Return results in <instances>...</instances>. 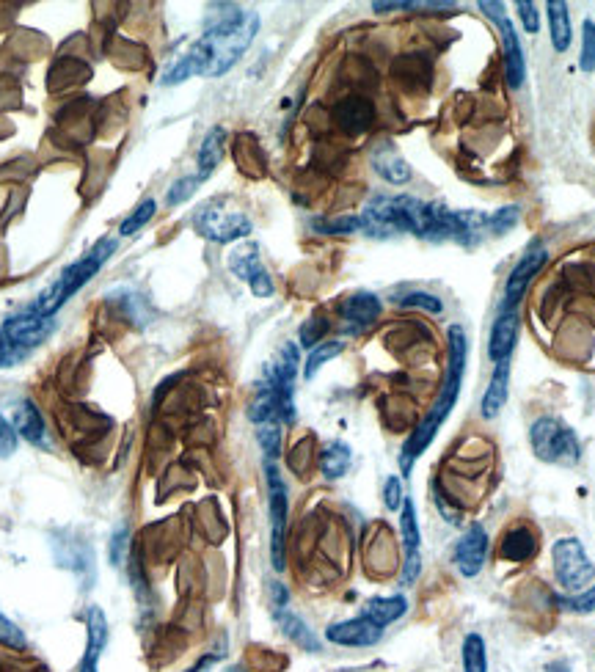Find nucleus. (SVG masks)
<instances>
[{"instance_id":"obj_35","label":"nucleus","mask_w":595,"mask_h":672,"mask_svg":"<svg viewBox=\"0 0 595 672\" xmlns=\"http://www.w3.org/2000/svg\"><path fill=\"white\" fill-rule=\"evenodd\" d=\"M326 331H328V323L320 317V314L309 317V320L301 325V345H304V348H317V345L323 342Z\"/></svg>"},{"instance_id":"obj_13","label":"nucleus","mask_w":595,"mask_h":672,"mask_svg":"<svg viewBox=\"0 0 595 672\" xmlns=\"http://www.w3.org/2000/svg\"><path fill=\"white\" fill-rule=\"evenodd\" d=\"M485 560H488V532L480 524H472L455 546V568L461 571V576L472 579L483 571Z\"/></svg>"},{"instance_id":"obj_5","label":"nucleus","mask_w":595,"mask_h":672,"mask_svg":"<svg viewBox=\"0 0 595 672\" xmlns=\"http://www.w3.org/2000/svg\"><path fill=\"white\" fill-rule=\"evenodd\" d=\"M193 229L210 243H235V240L251 235L254 226L248 221V215L226 210L221 199H213V202H204L193 213Z\"/></svg>"},{"instance_id":"obj_2","label":"nucleus","mask_w":595,"mask_h":672,"mask_svg":"<svg viewBox=\"0 0 595 672\" xmlns=\"http://www.w3.org/2000/svg\"><path fill=\"white\" fill-rule=\"evenodd\" d=\"M447 336H450V367H447V375H444V386H441L430 414L422 419V425L416 427L411 438L405 441L403 452H400V469H403V474H411L416 458L430 447L438 427L447 422V416L452 414V408L458 403L463 370H466V356H469V342H466V331H463L461 325H452Z\"/></svg>"},{"instance_id":"obj_15","label":"nucleus","mask_w":595,"mask_h":672,"mask_svg":"<svg viewBox=\"0 0 595 672\" xmlns=\"http://www.w3.org/2000/svg\"><path fill=\"white\" fill-rule=\"evenodd\" d=\"M518 323H521V314H518V306H505L496 314L494 328H491V342H488V356L491 361H505L513 356V348H516L518 339Z\"/></svg>"},{"instance_id":"obj_28","label":"nucleus","mask_w":595,"mask_h":672,"mask_svg":"<svg viewBox=\"0 0 595 672\" xmlns=\"http://www.w3.org/2000/svg\"><path fill=\"white\" fill-rule=\"evenodd\" d=\"M342 350H345V342H342V339H334V342H320L317 348H312V353H309V359H306V364H304L306 381H312L317 372L323 370V364H328L331 359H337Z\"/></svg>"},{"instance_id":"obj_24","label":"nucleus","mask_w":595,"mask_h":672,"mask_svg":"<svg viewBox=\"0 0 595 672\" xmlns=\"http://www.w3.org/2000/svg\"><path fill=\"white\" fill-rule=\"evenodd\" d=\"M408 612V601H405L403 595H386V598H372L364 606V615L370 617L372 623H378V626H389L394 620H400V617Z\"/></svg>"},{"instance_id":"obj_34","label":"nucleus","mask_w":595,"mask_h":672,"mask_svg":"<svg viewBox=\"0 0 595 672\" xmlns=\"http://www.w3.org/2000/svg\"><path fill=\"white\" fill-rule=\"evenodd\" d=\"M202 177L199 174H191V177H182V180H177L174 185L169 188V196H166V202H169V207H177V204L188 202L193 193H196V188L202 185Z\"/></svg>"},{"instance_id":"obj_43","label":"nucleus","mask_w":595,"mask_h":672,"mask_svg":"<svg viewBox=\"0 0 595 672\" xmlns=\"http://www.w3.org/2000/svg\"><path fill=\"white\" fill-rule=\"evenodd\" d=\"M518 14H521V20H524L527 34H538L540 17H538V9H535V3H529V0H518Z\"/></svg>"},{"instance_id":"obj_8","label":"nucleus","mask_w":595,"mask_h":672,"mask_svg":"<svg viewBox=\"0 0 595 672\" xmlns=\"http://www.w3.org/2000/svg\"><path fill=\"white\" fill-rule=\"evenodd\" d=\"M268 477V507H270V560L276 571H284V538H287V485L281 480L273 460H265Z\"/></svg>"},{"instance_id":"obj_47","label":"nucleus","mask_w":595,"mask_h":672,"mask_svg":"<svg viewBox=\"0 0 595 672\" xmlns=\"http://www.w3.org/2000/svg\"><path fill=\"white\" fill-rule=\"evenodd\" d=\"M78 672H97V664H94V661H80V670Z\"/></svg>"},{"instance_id":"obj_42","label":"nucleus","mask_w":595,"mask_h":672,"mask_svg":"<svg viewBox=\"0 0 595 672\" xmlns=\"http://www.w3.org/2000/svg\"><path fill=\"white\" fill-rule=\"evenodd\" d=\"M397 303H403V306H419V309H427V312H441V301H438L436 295H430V292H411V295H405Z\"/></svg>"},{"instance_id":"obj_46","label":"nucleus","mask_w":595,"mask_h":672,"mask_svg":"<svg viewBox=\"0 0 595 672\" xmlns=\"http://www.w3.org/2000/svg\"><path fill=\"white\" fill-rule=\"evenodd\" d=\"M124 543H127V529H122V532H116V535H113V543H111V560H113V565H122Z\"/></svg>"},{"instance_id":"obj_11","label":"nucleus","mask_w":595,"mask_h":672,"mask_svg":"<svg viewBox=\"0 0 595 672\" xmlns=\"http://www.w3.org/2000/svg\"><path fill=\"white\" fill-rule=\"evenodd\" d=\"M56 328V320L53 317H45V314H36L34 309H25V312L14 314L3 325V336L12 342L17 350H28L42 345L47 336L53 334Z\"/></svg>"},{"instance_id":"obj_38","label":"nucleus","mask_w":595,"mask_h":672,"mask_svg":"<svg viewBox=\"0 0 595 672\" xmlns=\"http://www.w3.org/2000/svg\"><path fill=\"white\" fill-rule=\"evenodd\" d=\"M518 224V207H502L499 213L488 215V229L496 235H505Z\"/></svg>"},{"instance_id":"obj_21","label":"nucleus","mask_w":595,"mask_h":672,"mask_svg":"<svg viewBox=\"0 0 595 672\" xmlns=\"http://www.w3.org/2000/svg\"><path fill=\"white\" fill-rule=\"evenodd\" d=\"M538 554V538H535V532H529V529L518 527L510 529L502 540V557L510 562H527L532 560Z\"/></svg>"},{"instance_id":"obj_29","label":"nucleus","mask_w":595,"mask_h":672,"mask_svg":"<svg viewBox=\"0 0 595 672\" xmlns=\"http://www.w3.org/2000/svg\"><path fill=\"white\" fill-rule=\"evenodd\" d=\"M463 672H488V653H485V642L480 634H469L463 639Z\"/></svg>"},{"instance_id":"obj_16","label":"nucleus","mask_w":595,"mask_h":672,"mask_svg":"<svg viewBox=\"0 0 595 672\" xmlns=\"http://www.w3.org/2000/svg\"><path fill=\"white\" fill-rule=\"evenodd\" d=\"M546 259H549L546 248L540 246L529 248L527 254H524V259H521L516 268L510 270V276H507L505 306H518V303H521V298H524V292H527L529 287V281H532V276L546 265Z\"/></svg>"},{"instance_id":"obj_39","label":"nucleus","mask_w":595,"mask_h":672,"mask_svg":"<svg viewBox=\"0 0 595 672\" xmlns=\"http://www.w3.org/2000/svg\"><path fill=\"white\" fill-rule=\"evenodd\" d=\"M0 642H6L12 648H25V634L3 612H0Z\"/></svg>"},{"instance_id":"obj_9","label":"nucleus","mask_w":595,"mask_h":672,"mask_svg":"<svg viewBox=\"0 0 595 672\" xmlns=\"http://www.w3.org/2000/svg\"><path fill=\"white\" fill-rule=\"evenodd\" d=\"M480 9H483L491 20L499 28V36H502V56H505V80L510 89H518L524 78H527V64H524V50H521V42H518V34L513 23H510V17L505 14V6L502 3H488L483 0L480 3Z\"/></svg>"},{"instance_id":"obj_44","label":"nucleus","mask_w":595,"mask_h":672,"mask_svg":"<svg viewBox=\"0 0 595 672\" xmlns=\"http://www.w3.org/2000/svg\"><path fill=\"white\" fill-rule=\"evenodd\" d=\"M20 359H23V350L14 348L12 342L3 336V331H0V367H12Z\"/></svg>"},{"instance_id":"obj_20","label":"nucleus","mask_w":595,"mask_h":672,"mask_svg":"<svg viewBox=\"0 0 595 672\" xmlns=\"http://www.w3.org/2000/svg\"><path fill=\"white\" fill-rule=\"evenodd\" d=\"M273 615H276V620H279L281 631H284V637H290L295 645H301L304 650H320V639L312 634V628L306 626L301 617L295 615V612H290L287 606H279V609H273Z\"/></svg>"},{"instance_id":"obj_36","label":"nucleus","mask_w":595,"mask_h":672,"mask_svg":"<svg viewBox=\"0 0 595 672\" xmlns=\"http://www.w3.org/2000/svg\"><path fill=\"white\" fill-rule=\"evenodd\" d=\"M557 604H560L565 612H576V615L595 612V584L590 590H584V593L579 595H571V598H557Z\"/></svg>"},{"instance_id":"obj_10","label":"nucleus","mask_w":595,"mask_h":672,"mask_svg":"<svg viewBox=\"0 0 595 672\" xmlns=\"http://www.w3.org/2000/svg\"><path fill=\"white\" fill-rule=\"evenodd\" d=\"M226 265H229V270L235 273L237 279L246 281L257 298H270V295H273V279H270L268 268L262 265L259 246H254V243L237 246L235 251L229 254V259H226Z\"/></svg>"},{"instance_id":"obj_18","label":"nucleus","mask_w":595,"mask_h":672,"mask_svg":"<svg viewBox=\"0 0 595 672\" xmlns=\"http://www.w3.org/2000/svg\"><path fill=\"white\" fill-rule=\"evenodd\" d=\"M507 392H510V359L496 364L494 378L488 383V389L483 394V403H480V414L485 419H496V416L502 414V408H505Z\"/></svg>"},{"instance_id":"obj_7","label":"nucleus","mask_w":595,"mask_h":672,"mask_svg":"<svg viewBox=\"0 0 595 672\" xmlns=\"http://www.w3.org/2000/svg\"><path fill=\"white\" fill-rule=\"evenodd\" d=\"M551 562H554V573L560 584L568 593H584L587 584H593L595 579V565L587 557L582 540L576 538H562L554 543L551 549Z\"/></svg>"},{"instance_id":"obj_27","label":"nucleus","mask_w":595,"mask_h":672,"mask_svg":"<svg viewBox=\"0 0 595 672\" xmlns=\"http://www.w3.org/2000/svg\"><path fill=\"white\" fill-rule=\"evenodd\" d=\"M86 626H89V645H86V661H100L102 650L108 645V620H105V612L91 606L89 615H86Z\"/></svg>"},{"instance_id":"obj_37","label":"nucleus","mask_w":595,"mask_h":672,"mask_svg":"<svg viewBox=\"0 0 595 672\" xmlns=\"http://www.w3.org/2000/svg\"><path fill=\"white\" fill-rule=\"evenodd\" d=\"M579 67H582L584 72H593L595 69V23L593 20H584L582 58H579Z\"/></svg>"},{"instance_id":"obj_12","label":"nucleus","mask_w":595,"mask_h":672,"mask_svg":"<svg viewBox=\"0 0 595 672\" xmlns=\"http://www.w3.org/2000/svg\"><path fill=\"white\" fill-rule=\"evenodd\" d=\"M381 637L383 628L378 623H372L367 615L342 620V623H334V626L326 628L328 642L342 645V648H370V645H378Z\"/></svg>"},{"instance_id":"obj_19","label":"nucleus","mask_w":595,"mask_h":672,"mask_svg":"<svg viewBox=\"0 0 595 672\" xmlns=\"http://www.w3.org/2000/svg\"><path fill=\"white\" fill-rule=\"evenodd\" d=\"M334 116H337L339 127H342L345 133L359 135L372 124L375 108H372V102L361 100V97H350V100L339 102Z\"/></svg>"},{"instance_id":"obj_40","label":"nucleus","mask_w":595,"mask_h":672,"mask_svg":"<svg viewBox=\"0 0 595 672\" xmlns=\"http://www.w3.org/2000/svg\"><path fill=\"white\" fill-rule=\"evenodd\" d=\"M383 502H386L389 510H400V507H403L405 496H403V480H400V477H389V480H386V485H383Z\"/></svg>"},{"instance_id":"obj_45","label":"nucleus","mask_w":595,"mask_h":672,"mask_svg":"<svg viewBox=\"0 0 595 672\" xmlns=\"http://www.w3.org/2000/svg\"><path fill=\"white\" fill-rule=\"evenodd\" d=\"M419 571H422V554H419V551H416V554H405V568H403V584H405V587L416 582Z\"/></svg>"},{"instance_id":"obj_23","label":"nucleus","mask_w":595,"mask_h":672,"mask_svg":"<svg viewBox=\"0 0 595 672\" xmlns=\"http://www.w3.org/2000/svg\"><path fill=\"white\" fill-rule=\"evenodd\" d=\"M372 166H375V171L381 174L383 180L392 182V185H403V182L411 180V166L394 152L392 146H383L381 152H375Z\"/></svg>"},{"instance_id":"obj_25","label":"nucleus","mask_w":595,"mask_h":672,"mask_svg":"<svg viewBox=\"0 0 595 672\" xmlns=\"http://www.w3.org/2000/svg\"><path fill=\"white\" fill-rule=\"evenodd\" d=\"M549 25H551V45L557 53H565L571 47V17H568V6L562 0H549Z\"/></svg>"},{"instance_id":"obj_17","label":"nucleus","mask_w":595,"mask_h":672,"mask_svg":"<svg viewBox=\"0 0 595 672\" xmlns=\"http://www.w3.org/2000/svg\"><path fill=\"white\" fill-rule=\"evenodd\" d=\"M12 425L14 430H17V436H23L28 444H34V447H47L45 419H42L39 408H36L31 400H20V405L14 408Z\"/></svg>"},{"instance_id":"obj_14","label":"nucleus","mask_w":595,"mask_h":672,"mask_svg":"<svg viewBox=\"0 0 595 672\" xmlns=\"http://www.w3.org/2000/svg\"><path fill=\"white\" fill-rule=\"evenodd\" d=\"M339 317L345 320V328L350 334H361L381 317V301H378V295H372L367 290L353 292L339 303Z\"/></svg>"},{"instance_id":"obj_32","label":"nucleus","mask_w":595,"mask_h":672,"mask_svg":"<svg viewBox=\"0 0 595 672\" xmlns=\"http://www.w3.org/2000/svg\"><path fill=\"white\" fill-rule=\"evenodd\" d=\"M152 215H155V202H152V199H146V202L138 204L133 213L124 218L122 226H119L122 237L138 235V232H141V229H144V226L152 221Z\"/></svg>"},{"instance_id":"obj_41","label":"nucleus","mask_w":595,"mask_h":672,"mask_svg":"<svg viewBox=\"0 0 595 672\" xmlns=\"http://www.w3.org/2000/svg\"><path fill=\"white\" fill-rule=\"evenodd\" d=\"M17 449V430L12 422H6V416L0 414V458H9Z\"/></svg>"},{"instance_id":"obj_22","label":"nucleus","mask_w":595,"mask_h":672,"mask_svg":"<svg viewBox=\"0 0 595 672\" xmlns=\"http://www.w3.org/2000/svg\"><path fill=\"white\" fill-rule=\"evenodd\" d=\"M224 144H226L224 127H213L210 133L204 135L202 149H199V177H202V180H207L215 168L221 166V160H224Z\"/></svg>"},{"instance_id":"obj_30","label":"nucleus","mask_w":595,"mask_h":672,"mask_svg":"<svg viewBox=\"0 0 595 672\" xmlns=\"http://www.w3.org/2000/svg\"><path fill=\"white\" fill-rule=\"evenodd\" d=\"M400 532H403V543H405V554H416L419 551V524H416V507L411 499H405L403 502V513H400Z\"/></svg>"},{"instance_id":"obj_6","label":"nucleus","mask_w":595,"mask_h":672,"mask_svg":"<svg viewBox=\"0 0 595 672\" xmlns=\"http://www.w3.org/2000/svg\"><path fill=\"white\" fill-rule=\"evenodd\" d=\"M295 375H298V345L287 342L262 375V381L268 383L270 392L276 394L281 425L295 422Z\"/></svg>"},{"instance_id":"obj_33","label":"nucleus","mask_w":595,"mask_h":672,"mask_svg":"<svg viewBox=\"0 0 595 672\" xmlns=\"http://www.w3.org/2000/svg\"><path fill=\"white\" fill-rule=\"evenodd\" d=\"M257 438L259 447L265 452V460L279 458L281 452V425L279 422H265V425H257Z\"/></svg>"},{"instance_id":"obj_31","label":"nucleus","mask_w":595,"mask_h":672,"mask_svg":"<svg viewBox=\"0 0 595 672\" xmlns=\"http://www.w3.org/2000/svg\"><path fill=\"white\" fill-rule=\"evenodd\" d=\"M320 235H353L361 229L359 215H345V218H317L312 221Z\"/></svg>"},{"instance_id":"obj_26","label":"nucleus","mask_w":595,"mask_h":672,"mask_svg":"<svg viewBox=\"0 0 595 672\" xmlns=\"http://www.w3.org/2000/svg\"><path fill=\"white\" fill-rule=\"evenodd\" d=\"M350 447L345 441H328L320 452V471L328 480H339L350 469Z\"/></svg>"},{"instance_id":"obj_4","label":"nucleus","mask_w":595,"mask_h":672,"mask_svg":"<svg viewBox=\"0 0 595 672\" xmlns=\"http://www.w3.org/2000/svg\"><path fill=\"white\" fill-rule=\"evenodd\" d=\"M529 444L538 460L551 466H576L582 458L579 436L557 416H540L538 422L529 427Z\"/></svg>"},{"instance_id":"obj_1","label":"nucleus","mask_w":595,"mask_h":672,"mask_svg":"<svg viewBox=\"0 0 595 672\" xmlns=\"http://www.w3.org/2000/svg\"><path fill=\"white\" fill-rule=\"evenodd\" d=\"M259 31V14L237 6H218L199 42L163 75V86H177L193 75L221 78L243 58Z\"/></svg>"},{"instance_id":"obj_3","label":"nucleus","mask_w":595,"mask_h":672,"mask_svg":"<svg viewBox=\"0 0 595 672\" xmlns=\"http://www.w3.org/2000/svg\"><path fill=\"white\" fill-rule=\"evenodd\" d=\"M116 251V240L111 237H102L97 240V246L91 248L89 254H83L78 262H72L69 268H64V273L58 276L50 287H47L39 298H36L28 309H34L36 314H45V317H53V314L64 306V303L80 290V287H86L94 276H97V270L111 259V254Z\"/></svg>"}]
</instances>
